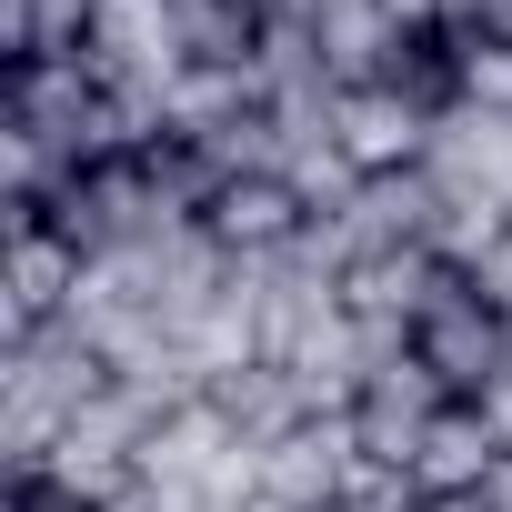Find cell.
I'll use <instances>...</instances> for the list:
<instances>
[{"instance_id": "1", "label": "cell", "mask_w": 512, "mask_h": 512, "mask_svg": "<svg viewBox=\"0 0 512 512\" xmlns=\"http://www.w3.org/2000/svg\"><path fill=\"white\" fill-rule=\"evenodd\" d=\"M412 362H422L452 402H482V392L502 382V362H512V322L482 302L472 272H442V292H432L422 322H412Z\"/></svg>"}, {"instance_id": "2", "label": "cell", "mask_w": 512, "mask_h": 512, "mask_svg": "<svg viewBox=\"0 0 512 512\" xmlns=\"http://www.w3.org/2000/svg\"><path fill=\"white\" fill-rule=\"evenodd\" d=\"M312 201L292 191V171H241V181H221V201L201 211V231L231 251V262H282V251H302L312 241Z\"/></svg>"}, {"instance_id": "3", "label": "cell", "mask_w": 512, "mask_h": 512, "mask_svg": "<svg viewBox=\"0 0 512 512\" xmlns=\"http://www.w3.org/2000/svg\"><path fill=\"white\" fill-rule=\"evenodd\" d=\"M81 251L51 231V221H11V272H0V302H11V332H51L81 292Z\"/></svg>"}, {"instance_id": "4", "label": "cell", "mask_w": 512, "mask_h": 512, "mask_svg": "<svg viewBox=\"0 0 512 512\" xmlns=\"http://www.w3.org/2000/svg\"><path fill=\"white\" fill-rule=\"evenodd\" d=\"M332 141H342V161L372 181V171H412L422 151H432V111H412L402 91H342L332 101Z\"/></svg>"}, {"instance_id": "5", "label": "cell", "mask_w": 512, "mask_h": 512, "mask_svg": "<svg viewBox=\"0 0 512 512\" xmlns=\"http://www.w3.org/2000/svg\"><path fill=\"white\" fill-rule=\"evenodd\" d=\"M502 462V432L482 422V402H442L432 432H422V462H412V492L442 502V492H482Z\"/></svg>"}, {"instance_id": "6", "label": "cell", "mask_w": 512, "mask_h": 512, "mask_svg": "<svg viewBox=\"0 0 512 512\" xmlns=\"http://www.w3.org/2000/svg\"><path fill=\"white\" fill-rule=\"evenodd\" d=\"M262 0H171V51L181 71H251L262 61Z\"/></svg>"}, {"instance_id": "7", "label": "cell", "mask_w": 512, "mask_h": 512, "mask_svg": "<svg viewBox=\"0 0 512 512\" xmlns=\"http://www.w3.org/2000/svg\"><path fill=\"white\" fill-rule=\"evenodd\" d=\"M512 231V201L502 191H442V221H432V262L452 272H482V251Z\"/></svg>"}, {"instance_id": "8", "label": "cell", "mask_w": 512, "mask_h": 512, "mask_svg": "<svg viewBox=\"0 0 512 512\" xmlns=\"http://www.w3.org/2000/svg\"><path fill=\"white\" fill-rule=\"evenodd\" d=\"M442 31H452V41H492V51H512V0H452Z\"/></svg>"}, {"instance_id": "9", "label": "cell", "mask_w": 512, "mask_h": 512, "mask_svg": "<svg viewBox=\"0 0 512 512\" xmlns=\"http://www.w3.org/2000/svg\"><path fill=\"white\" fill-rule=\"evenodd\" d=\"M472 282H482V302H492V312L512 322V231H502V241L482 251V272H472Z\"/></svg>"}, {"instance_id": "10", "label": "cell", "mask_w": 512, "mask_h": 512, "mask_svg": "<svg viewBox=\"0 0 512 512\" xmlns=\"http://www.w3.org/2000/svg\"><path fill=\"white\" fill-rule=\"evenodd\" d=\"M382 11H392L402 31H442V11H452V0H382Z\"/></svg>"}, {"instance_id": "11", "label": "cell", "mask_w": 512, "mask_h": 512, "mask_svg": "<svg viewBox=\"0 0 512 512\" xmlns=\"http://www.w3.org/2000/svg\"><path fill=\"white\" fill-rule=\"evenodd\" d=\"M422 512H492L482 492H442V502H422Z\"/></svg>"}, {"instance_id": "12", "label": "cell", "mask_w": 512, "mask_h": 512, "mask_svg": "<svg viewBox=\"0 0 512 512\" xmlns=\"http://www.w3.org/2000/svg\"><path fill=\"white\" fill-rule=\"evenodd\" d=\"M171 512H221V502H171Z\"/></svg>"}]
</instances>
